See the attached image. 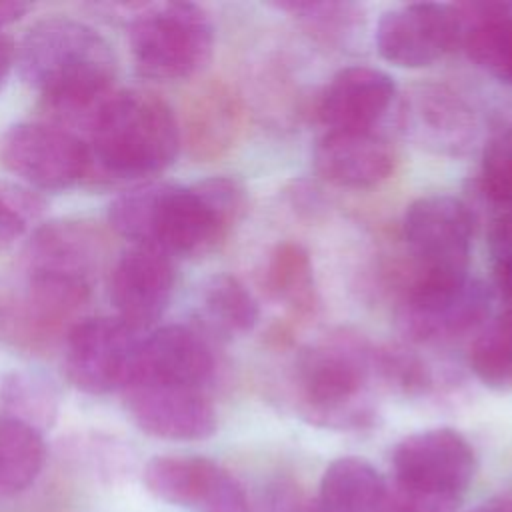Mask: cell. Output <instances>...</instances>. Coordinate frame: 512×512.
Here are the masks:
<instances>
[{
    "mask_svg": "<svg viewBox=\"0 0 512 512\" xmlns=\"http://www.w3.org/2000/svg\"><path fill=\"white\" fill-rule=\"evenodd\" d=\"M400 128L418 148L462 156L478 138V118L464 96L442 82L414 84L400 102Z\"/></svg>",
    "mask_w": 512,
    "mask_h": 512,
    "instance_id": "cell-12",
    "label": "cell"
},
{
    "mask_svg": "<svg viewBox=\"0 0 512 512\" xmlns=\"http://www.w3.org/2000/svg\"><path fill=\"white\" fill-rule=\"evenodd\" d=\"M314 170L338 188L362 190L388 180L398 156L392 142L374 130H326L312 152Z\"/></svg>",
    "mask_w": 512,
    "mask_h": 512,
    "instance_id": "cell-16",
    "label": "cell"
},
{
    "mask_svg": "<svg viewBox=\"0 0 512 512\" xmlns=\"http://www.w3.org/2000/svg\"><path fill=\"white\" fill-rule=\"evenodd\" d=\"M474 376L492 390H512V306H506L474 340L468 354Z\"/></svg>",
    "mask_w": 512,
    "mask_h": 512,
    "instance_id": "cell-27",
    "label": "cell"
},
{
    "mask_svg": "<svg viewBox=\"0 0 512 512\" xmlns=\"http://www.w3.org/2000/svg\"><path fill=\"white\" fill-rule=\"evenodd\" d=\"M490 314V290L474 278L456 284H414L398 290L396 318L416 344H446L478 330Z\"/></svg>",
    "mask_w": 512,
    "mask_h": 512,
    "instance_id": "cell-7",
    "label": "cell"
},
{
    "mask_svg": "<svg viewBox=\"0 0 512 512\" xmlns=\"http://www.w3.org/2000/svg\"><path fill=\"white\" fill-rule=\"evenodd\" d=\"M460 46L496 80L512 86V2H458Z\"/></svg>",
    "mask_w": 512,
    "mask_h": 512,
    "instance_id": "cell-20",
    "label": "cell"
},
{
    "mask_svg": "<svg viewBox=\"0 0 512 512\" xmlns=\"http://www.w3.org/2000/svg\"><path fill=\"white\" fill-rule=\"evenodd\" d=\"M374 378V346L338 330L302 348L292 364L296 412L310 424L332 430H362L376 420L368 398Z\"/></svg>",
    "mask_w": 512,
    "mask_h": 512,
    "instance_id": "cell-3",
    "label": "cell"
},
{
    "mask_svg": "<svg viewBox=\"0 0 512 512\" xmlns=\"http://www.w3.org/2000/svg\"><path fill=\"white\" fill-rule=\"evenodd\" d=\"M478 188L494 208H512V128L486 144Z\"/></svg>",
    "mask_w": 512,
    "mask_h": 512,
    "instance_id": "cell-30",
    "label": "cell"
},
{
    "mask_svg": "<svg viewBox=\"0 0 512 512\" xmlns=\"http://www.w3.org/2000/svg\"><path fill=\"white\" fill-rule=\"evenodd\" d=\"M90 174L144 178L166 170L180 148V126L172 108L144 90L112 92L86 124Z\"/></svg>",
    "mask_w": 512,
    "mask_h": 512,
    "instance_id": "cell-4",
    "label": "cell"
},
{
    "mask_svg": "<svg viewBox=\"0 0 512 512\" xmlns=\"http://www.w3.org/2000/svg\"><path fill=\"white\" fill-rule=\"evenodd\" d=\"M264 288L272 300L286 306L290 320L302 322L314 316L318 290L308 250L298 242L278 244L264 268Z\"/></svg>",
    "mask_w": 512,
    "mask_h": 512,
    "instance_id": "cell-22",
    "label": "cell"
},
{
    "mask_svg": "<svg viewBox=\"0 0 512 512\" xmlns=\"http://www.w3.org/2000/svg\"><path fill=\"white\" fill-rule=\"evenodd\" d=\"M0 408V414L42 430L56 418L58 398L48 380L28 372H10L0 380Z\"/></svg>",
    "mask_w": 512,
    "mask_h": 512,
    "instance_id": "cell-28",
    "label": "cell"
},
{
    "mask_svg": "<svg viewBox=\"0 0 512 512\" xmlns=\"http://www.w3.org/2000/svg\"><path fill=\"white\" fill-rule=\"evenodd\" d=\"M470 512H512V496H502V498L488 500V502L472 508Z\"/></svg>",
    "mask_w": 512,
    "mask_h": 512,
    "instance_id": "cell-36",
    "label": "cell"
},
{
    "mask_svg": "<svg viewBox=\"0 0 512 512\" xmlns=\"http://www.w3.org/2000/svg\"><path fill=\"white\" fill-rule=\"evenodd\" d=\"M384 490L386 482L370 462L342 456L326 466L314 512H376Z\"/></svg>",
    "mask_w": 512,
    "mask_h": 512,
    "instance_id": "cell-23",
    "label": "cell"
},
{
    "mask_svg": "<svg viewBox=\"0 0 512 512\" xmlns=\"http://www.w3.org/2000/svg\"><path fill=\"white\" fill-rule=\"evenodd\" d=\"M288 12L318 44L342 46L362 28V8L350 2L330 0H290L274 4Z\"/></svg>",
    "mask_w": 512,
    "mask_h": 512,
    "instance_id": "cell-26",
    "label": "cell"
},
{
    "mask_svg": "<svg viewBox=\"0 0 512 512\" xmlns=\"http://www.w3.org/2000/svg\"><path fill=\"white\" fill-rule=\"evenodd\" d=\"M396 484L462 498L476 474L470 442L452 428H430L402 438L392 452Z\"/></svg>",
    "mask_w": 512,
    "mask_h": 512,
    "instance_id": "cell-10",
    "label": "cell"
},
{
    "mask_svg": "<svg viewBox=\"0 0 512 512\" xmlns=\"http://www.w3.org/2000/svg\"><path fill=\"white\" fill-rule=\"evenodd\" d=\"M124 404L134 424L164 440H204L216 432V410L200 388L128 384Z\"/></svg>",
    "mask_w": 512,
    "mask_h": 512,
    "instance_id": "cell-13",
    "label": "cell"
},
{
    "mask_svg": "<svg viewBox=\"0 0 512 512\" xmlns=\"http://www.w3.org/2000/svg\"><path fill=\"white\" fill-rule=\"evenodd\" d=\"M216 368L208 340L194 328L170 324L140 338L128 384L200 388ZM126 384V386H128Z\"/></svg>",
    "mask_w": 512,
    "mask_h": 512,
    "instance_id": "cell-15",
    "label": "cell"
},
{
    "mask_svg": "<svg viewBox=\"0 0 512 512\" xmlns=\"http://www.w3.org/2000/svg\"><path fill=\"white\" fill-rule=\"evenodd\" d=\"M246 108L238 92L222 80H210L192 94L184 138L188 150L198 160L224 156L242 136Z\"/></svg>",
    "mask_w": 512,
    "mask_h": 512,
    "instance_id": "cell-19",
    "label": "cell"
},
{
    "mask_svg": "<svg viewBox=\"0 0 512 512\" xmlns=\"http://www.w3.org/2000/svg\"><path fill=\"white\" fill-rule=\"evenodd\" d=\"M374 378L402 396H424L434 386L426 362L398 346L374 348Z\"/></svg>",
    "mask_w": 512,
    "mask_h": 512,
    "instance_id": "cell-29",
    "label": "cell"
},
{
    "mask_svg": "<svg viewBox=\"0 0 512 512\" xmlns=\"http://www.w3.org/2000/svg\"><path fill=\"white\" fill-rule=\"evenodd\" d=\"M30 10V4L20 0H0V26L12 24Z\"/></svg>",
    "mask_w": 512,
    "mask_h": 512,
    "instance_id": "cell-35",
    "label": "cell"
},
{
    "mask_svg": "<svg viewBox=\"0 0 512 512\" xmlns=\"http://www.w3.org/2000/svg\"><path fill=\"white\" fill-rule=\"evenodd\" d=\"M474 218L454 196H422L414 200L402 220L408 246L404 284H454L468 278Z\"/></svg>",
    "mask_w": 512,
    "mask_h": 512,
    "instance_id": "cell-6",
    "label": "cell"
},
{
    "mask_svg": "<svg viewBox=\"0 0 512 512\" xmlns=\"http://www.w3.org/2000/svg\"><path fill=\"white\" fill-rule=\"evenodd\" d=\"M44 458L40 430L0 414V498L26 490L38 478Z\"/></svg>",
    "mask_w": 512,
    "mask_h": 512,
    "instance_id": "cell-24",
    "label": "cell"
},
{
    "mask_svg": "<svg viewBox=\"0 0 512 512\" xmlns=\"http://www.w3.org/2000/svg\"><path fill=\"white\" fill-rule=\"evenodd\" d=\"M200 310L208 328L224 338L248 334L260 318L256 298L232 274H216L204 284Z\"/></svg>",
    "mask_w": 512,
    "mask_h": 512,
    "instance_id": "cell-25",
    "label": "cell"
},
{
    "mask_svg": "<svg viewBox=\"0 0 512 512\" xmlns=\"http://www.w3.org/2000/svg\"><path fill=\"white\" fill-rule=\"evenodd\" d=\"M34 198L20 190L0 186V248L10 246L26 230V218Z\"/></svg>",
    "mask_w": 512,
    "mask_h": 512,
    "instance_id": "cell-33",
    "label": "cell"
},
{
    "mask_svg": "<svg viewBox=\"0 0 512 512\" xmlns=\"http://www.w3.org/2000/svg\"><path fill=\"white\" fill-rule=\"evenodd\" d=\"M246 206V190L236 178L212 176L192 186H136L110 204L108 220L134 246L194 258L224 244Z\"/></svg>",
    "mask_w": 512,
    "mask_h": 512,
    "instance_id": "cell-1",
    "label": "cell"
},
{
    "mask_svg": "<svg viewBox=\"0 0 512 512\" xmlns=\"http://www.w3.org/2000/svg\"><path fill=\"white\" fill-rule=\"evenodd\" d=\"M462 498L430 494L402 484H386L376 512H456Z\"/></svg>",
    "mask_w": 512,
    "mask_h": 512,
    "instance_id": "cell-32",
    "label": "cell"
},
{
    "mask_svg": "<svg viewBox=\"0 0 512 512\" xmlns=\"http://www.w3.org/2000/svg\"><path fill=\"white\" fill-rule=\"evenodd\" d=\"M394 98L396 86L386 72L346 66L326 82L314 112L326 130H374Z\"/></svg>",
    "mask_w": 512,
    "mask_h": 512,
    "instance_id": "cell-17",
    "label": "cell"
},
{
    "mask_svg": "<svg viewBox=\"0 0 512 512\" xmlns=\"http://www.w3.org/2000/svg\"><path fill=\"white\" fill-rule=\"evenodd\" d=\"M24 82L56 116L86 128L96 108L114 92L116 58L102 34L74 18L36 22L16 48Z\"/></svg>",
    "mask_w": 512,
    "mask_h": 512,
    "instance_id": "cell-2",
    "label": "cell"
},
{
    "mask_svg": "<svg viewBox=\"0 0 512 512\" xmlns=\"http://www.w3.org/2000/svg\"><path fill=\"white\" fill-rule=\"evenodd\" d=\"M176 272L172 258L160 250L134 246L114 264L110 302L116 318L136 332L152 326L168 308Z\"/></svg>",
    "mask_w": 512,
    "mask_h": 512,
    "instance_id": "cell-14",
    "label": "cell"
},
{
    "mask_svg": "<svg viewBox=\"0 0 512 512\" xmlns=\"http://www.w3.org/2000/svg\"><path fill=\"white\" fill-rule=\"evenodd\" d=\"M214 46L206 10L192 2L140 6L130 24L136 70L152 80H182L204 68Z\"/></svg>",
    "mask_w": 512,
    "mask_h": 512,
    "instance_id": "cell-5",
    "label": "cell"
},
{
    "mask_svg": "<svg viewBox=\"0 0 512 512\" xmlns=\"http://www.w3.org/2000/svg\"><path fill=\"white\" fill-rule=\"evenodd\" d=\"M378 54L400 68H424L460 46L454 4L412 2L390 8L378 20Z\"/></svg>",
    "mask_w": 512,
    "mask_h": 512,
    "instance_id": "cell-11",
    "label": "cell"
},
{
    "mask_svg": "<svg viewBox=\"0 0 512 512\" xmlns=\"http://www.w3.org/2000/svg\"><path fill=\"white\" fill-rule=\"evenodd\" d=\"M140 332L120 318H88L66 332L64 370L86 394L124 390L130 382Z\"/></svg>",
    "mask_w": 512,
    "mask_h": 512,
    "instance_id": "cell-9",
    "label": "cell"
},
{
    "mask_svg": "<svg viewBox=\"0 0 512 512\" xmlns=\"http://www.w3.org/2000/svg\"><path fill=\"white\" fill-rule=\"evenodd\" d=\"M234 476L204 456H156L144 468L146 488L164 502L206 512Z\"/></svg>",
    "mask_w": 512,
    "mask_h": 512,
    "instance_id": "cell-21",
    "label": "cell"
},
{
    "mask_svg": "<svg viewBox=\"0 0 512 512\" xmlns=\"http://www.w3.org/2000/svg\"><path fill=\"white\" fill-rule=\"evenodd\" d=\"M492 276L498 292L512 306V208H498L488 226Z\"/></svg>",
    "mask_w": 512,
    "mask_h": 512,
    "instance_id": "cell-31",
    "label": "cell"
},
{
    "mask_svg": "<svg viewBox=\"0 0 512 512\" xmlns=\"http://www.w3.org/2000/svg\"><path fill=\"white\" fill-rule=\"evenodd\" d=\"M0 162L38 190H66L90 174V152L76 134L44 124L18 122L0 136Z\"/></svg>",
    "mask_w": 512,
    "mask_h": 512,
    "instance_id": "cell-8",
    "label": "cell"
},
{
    "mask_svg": "<svg viewBox=\"0 0 512 512\" xmlns=\"http://www.w3.org/2000/svg\"><path fill=\"white\" fill-rule=\"evenodd\" d=\"M14 64H16V46L10 36L0 32V86L4 84Z\"/></svg>",
    "mask_w": 512,
    "mask_h": 512,
    "instance_id": "cell-34",
    "label": "cell"
},
{
    "mask_svg": "<svg viewBox=\"0 0 512 512\" xmlns=\"http://www.w3.org/2000/svg\"><path fill=\"white\" fill-rule=\"evenodd\" d=\"M102 240L82 222L54 220L40 226L26 244V274L92 284L100 264Z\"/></svg>",
    "mask_w": 512,
    "mask_h": 512,
    "instance_id": "cell-18",
    "label": "cell"
}]
</instances>
